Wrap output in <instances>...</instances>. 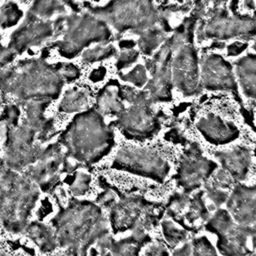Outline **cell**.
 Returning a JSON list of instances; mask_svg holds the SVG:
<instances>
[{
	"mask_svg": "<svg viewBox=\"0 0 256 256\" xmlns=\"http://www.w3.org/2000/svg\"><path fill=\"white\" fill-rule=\"evenodd\" d=\"M57 243L77 256H87L94 244L108 248V224L101 209L86 201H75L53 219Z\"/></svg>",
	"mask_w": 256,
	"mask_h": 256,
	"instance_id": "1",
	"label": "cell"
},
{
	"mask_svg": "<svg viewBox=\"0 0 256 256\" xmlns=\"http://www.w3.org/2000/svg\"><path fill=\"white\" fill-rule=\"evenodd\" d=\"M63 83L59 66L48 65L40 59L0 70V90L23 103L48 102L57 97Z\"/></svg>",
	"mask_w": 256,
	"mask_h": 256,
	"instance_id": "2",
	"label": "cell"
},
{
	"mask_svg": "<svg viewBox=\"0 0 256 256\" xmlns=\"http://www.w3.org/2000/svg\"><path fill=\"white\" fill-rule=\"evenodd\" d=\"M67 155L85 164H91L105 156L114 144L113 131L100 113L91 109L80 113L62 136Z\"/></svg>",
	"mask_w": 256,
	"mask_h": 256,
	"instance_id": "3",
	"label": "cell"
},
{
	"mask_svg": "<svg viewBox=\"0 0 256 256\" xmlns=\"http://www.w3.org/2000/svg\"><path fill=\"white\" fill-rule=\"evenodd\" d=\"M39 191L27 177L4 168L0 173V222L13 233L23 232Z\"/></svg>",
	"mask_w": 256,
	"mask_h": 256,
	"instance_id": "4",
	"label": "cell"
},
{
	"mask_svg": "<svg viewBox=\"0 0 256 256\" xmlns=\"http://www.w3.org/2000/svg\"><path fill=\"white\" fill-rule=\"evenodd\" d=\"M98 18L109 22L117 31L133 30L141 33L159 23L161 16L148 1L110 2L104 7L89 8Z\"/></svg>",
	"mask_w": 256,
	"mask_h": 256,
	"instance_id": "5",
	"label": "cell"
},
{
	"mask_svg": "<svg viewBox=\"0 0 256 256\" xmlns=\"http://www.w3.org/2000/svg\"><path fill=\"white\" fill-rule=\"evenodd\" d=\"M63 39L55 43L65 57H74L92 42H107L111 32L105 21L89 14L63 16Z\"/></svg>",
	"mask_w": 256,
	"mask_h": 256,
	"instance_id": "6",
	"label": "cell"
},
{
	"mask_svg": "<svg viewBox=\"0 0 256 256\" xmlns=\"http://www.w3.org/2000/svg\"><path fill=\"white\" fill-rule=\"evenodd\" d=\"M172 48L171 73L172 83L184 95L197 94L201 88L199 84L197 54L187 36L179 29L170 37Z\"/></svg>",
	"mask_w": 256,
	"mask_h": 256,
	"instance_id": "7",
	"label": "cell"
},
{
	"mask_svg": "<svg viewBox=\"0 0 256 256\" xmlns=\"http://www.w3.org/2000/svg\"><path fill=\"white\" fill-rule=\"evenodd\" d=\"M113 167L162 182L168 172L169 164L158 153L147 148L125 147L118 151Z\"/></svg>",
	"mask_w": 256,
	"mask_h": 256,
	"instance_id": "8",
	"label": "cell"
},
{
	"mask_svg": "<svg viewBox=\"0 0 256 256\" xmlns=\"http://www.w3.org/2000/svg\"><path fill=\"white\" fill-rule=\"evenodd\" d=\"M172 48L167 40L154 57L147 61V68L152 74L151 80L147 84L148 92L152 102L169 101L171 99L172 73L171 58Z\"/></svg>",
	"mask_w": 256,
	"mask_h": 256,
	"instance_id": "9",
	"label": "cell"
},
{
	"mask_svg": "<svg viewBox=\"0 0 256 256\" xmlns=\"http://www.w3.org/2000/svg\"><path fill=\"white\" fill-rule=\"evenodd\" d=\"M216 167V163L203 158L199 146L192 143L180 161L177 174L178 183L185 192L193 191L211 175Z\"/></svg>",
	"mask_w": 256,
	"mask_h": 256,
	"instance_id": "10",
	"label": "cell"
},
{
	"mask_svg": "<svg viewBox=\"0 0 256 256\" xmlns=\"http://www.w3.org/2000/svg\"><path fill=\"white\" fill-rule=\"evenodd\" d=\"M203 37L227 39L239 35L256 34V17H228L226 10H218L203 29Z\"/></svg>",
	"mask_w": 256,
	"mask_h": 256,
	"instance_id": "11",
	"label": "cell"
},
{
	"mask_svg": "<svg viewBox=\"0 0 256 256\" xmlns=\"http://www.w3.org/2000/svg\"><path fill=\"white\" fill-rule=\"evenodd\" d=\"M114 124L127 137L146 138L153 136L159 129V120L150 106L132 105L118 116Z\"/></svg>",
	"mask_w": 256,
	"mask_h": 256,
	"instance_id": "12",
	"label": "cell"
},
{
	"mask_svg": "<svg viewBox=\"0 0 256 256\" xmlns=\"http://www.w3.org/2000/svg\"><path fill=\"white\" fill-rule=\"evenodd\" d=\"M65 153L57 144L42 150L36 164L30 169V178L44 191L52 188L58 181L59 171L64 167Z\"/></svg>",
	"mask_w": 256,
	"mask_h": 256,
	"instance_id": "13",
	"label": "cell"
},
{
	"mask_svg": "<svg viewBox=\"0 0 256 256\" xmlns=\"http://www.w3.org/2000/svg\"><path fill=\"white\" fill-rule=\"evenodd\" d=\"M53 33L54 27L52 23L43 21L29 12L23 25L13 33L8 48L15 54L21 53L31 46L40 44Z\"/></svg>",
	"mask_w": 256,
	"mask_h": 256,
	"instance_id": "14",
	"label": "cell"
},
{
	"mask_svg": "<svg viewBox=\"0 0 256 256\" xmlns=\"http://www.w3.org/2000/svg\"><path fill=\"white\" fill-rule=\"evenodd\" d=\"M202 83L203 86L211 90L235 91L237 84L232 72V68L222 57L209 55L202 62Z\"/></svg>",
	"mask_w": 256,
	"mask_h": 256,
	"instance_id": "15",
	"label": "cell"
},
{
	"mask_svg": "<svg viewBox=\"0 0 256 256\" xmlns=\"http://www.w3.org/2000/svg\"><path fill=\"white\" fill-rule=\"evenodd\" d=\"M196 126L209 142L216 145L231 142L236 139L239 134L235 125L225 122L212 114L201 118Z\"/></svg>",
	"mask_w": 256,
	"mask_h": 256,
	"instance_id": "16",
	"label": "cell"
},
{
	"mask_svg": "<svg viewBox=\"0 0 256 256\" xmlns=\"http://www.w3.org/2000/svg\"><path fill=\"white\" fill-rule=\"evenodd\" d=\"M215 155L231 177L236 180L244 179L250 164V153L247 148L237 147L231 151L217 152Z\"/></svg>",
	"mask_w": 256,
	"mask_h": 256,
	"instance_id": "17",
	"label": "cell"
},
{
	"mask_svg": "<svg viewBox=\"0 0 256 256\" xmlns=\"http://www.w3.org/2000/svg\"><path fill=\"white\" fill-rule=\"evenodd\" d=\"M39 247L43 253L52 252L57 247V239L54 230L42 223L33 222L23 231Z\"/></svg>",
	"mask_w": 256,
	"mask_h": 256,
	"instance_id": "18",
	"label": "cell"
},
{
	"mask_svg": "<svg viewBox=\"0 0 256 256\" xmlns=\"http://www.w3.org/2000/svg\"><path fill=\"white\" fill-rule=\"evenodd\" d=\"M237 75L244 93L256 99V56L248 55L237 62Z\"/></svg>",
	"mask_w": 256,
	"mask_h": 256,
	"instance_id": "19",
	"label": "cell"
},
{
	"mask_svg": "<svg viewBox=\"0 0 256 256\" xmlns=\"http://www.w3.org/2000/svg\"><path fill=\"white\" fill-rule=\"evenodd\" d=\"M168 30V23L164 18L161 17L158 24L141 32L138 42L141 51L146 55L151 54L162 43L164 40L165 32Z\"/></svg>",
	"mask_w": 256,
	"mask_h": 256,
	"instance_id": "20",
	"label": "cell"
},
{
	"mask_svg": "<svg viewBox=\"0 0 256 256\" xmlns=\"http://www.w3.org/2000/svg\"><path fill=\"white\" fill-rule=\"evenodd\" d=\"M118 91L119 89L117 90L115 87L107 86L99 93L97 98L98 112L119 116L125 111V107L120 101Z\"/></svg>",
	"mask_w": 256,
	"mask_h": 256,
	"instance_id": "21",
	"label": "cell"
},
{
	"mask_svg": "<svg viewBox=\"0 0 256 256\" xmlns=\"http://www.w3.org/2000/svg\"><path fill=\"white\" fill-rule=\"evenodd\" d=\"M172 256H218V254L207 238L199 237L175 249Z\"/></svg>",
	"mask_w": 256,
	"mask_h": 256,
	"instance_id": "22",
	"label": "cell"
},
{
	"mask_svg": "<svg viewBox=\"0 0 256 256\" xmlns=\"http://www.w3.org/2000/svg\"><path fill=\"white\" fill-rule=\"evenodd\" d=\"M88 103V92L85 89L73 88L67 90L62 98L59 109L66 113L82 110Z\"/></svg>",
	"mask_w": 256,
	"mask_h": 256,
	"instance_id": "23",
	"label": "cell"
},
{
	"mask_svg": "<svg viewBox=\"0 0 256 256\" xmlns=\"http://www.w3.org/2000/svg\"><path fill=\"white\" fill-rule=\"evenodd\" d=\"M65 11L63 3L58 1H40L35 2L30 9V13L37 16L38 18L50 17L53 14H58Z\"/></svg>",
	"mask_w": 256,
	"mask_h": 256,
	"instance_id": "24",
	"label": "cell"
},
{
	"mask_svg": "<svg viewBox=\"0 0 256 256\" xmlns=\"http://www.w3.org/2000/svg\"><path fill=\"white\" fill-rule=\"evenodd\" d=\"M22 15L16 4L6 3L0 8V25L4 28L15 25Z\"/></svg>",
	"mask_w": 256,
	"mask_h": 256,
	"instance_id": "25",
	"label": "cell"
},
{
	"mask_svg": "<svg viewBox=\"0 0 256 256\" xmlns=\"http://www.w3.org/2000/svg\"><path fill=\"white\" fill-rule=\"evenodd\" d=\"M163 233L167 242L170 243L171 246H175L187 238V232L178 228L170 221L163 222Z\"/></svg>",
	"mask_w": 256,
	"mask_h": 256,
	"instance_id": "26",
	"label": "cell"
},
{
	"mask_svg": "<svg viewBox=\"0 0 256 256\" xmlns=\"http://www.w3.org/2000/svg\"><path fill=\"white\" fill-rule=\"evenodd\" d=\"M115 53V48L112 45L96 46L94 48L88 49L83 53V59L86 62H95L103 60L112 56Z\"/></svg>",
	"mask_w": 256,
	"mask_h": 256,
	"instance_id": "27",
	"label": "cell"
},
{
	"mask_svg": "<svg viewBox=\"0 0 256 256\" xmlns=\"http://www.w3.org/2000/svg\"><path fill=\"white\" fill-rule=\"evenodd\" d=\"M121 78L125 81L131 82L137 87H142L147 82V71L144 66L137 65L132 71L127 74L121 75Z\"/></svg>",
	"mask_w": 256,
	"mask_h": 256,
	"instance_id": "28",
	"label": "cell"
},
{
	"mask_svg": "<svg viewBox=\"0 0 256 256\" xmlns=\"http://www.w3.org/2000/svg\"><path fill=\"white\" fill-rule=\"evenodd\" d=\"M139 256H169L166 246L161 242H149L140 250Z\"/></svg>",
	"mask_w": 256,
	"mask_h": 256,
	"instance_id": "29",
	"label": "cell"
},
{
	"mask_svg": "<svg viewBox=\"0 0 256 256\" xmlns=\"http://www.w3.org/2000/svg\"><path fill=\"white\" fill-rule=\"evenodd\" d=\"M89 183H90V176L79 172L76 175V178L71 186V191L74 195H83L86 193V191L89 189Z\"/></svg>",
	"mask_w": 256,
	"mask_h": 256,
	"instance_id": "30",
	"label": "cell"
},
{
	"mask_svg": "<svg viewBox=\"0 0 256 256\" xmlns=\"http://www.w3.org/2000/svg\"><path fill=\"white\" fill-rule=\"evenodd\" d=\"M139 56V52L135 49H128L120 54L117 59V68L123 69L134 63Z\"/></svg>",
	"mask_w": 256,
	"mask_h": 256,
	"instance_id": "31",
	"label": "cell"
},
{
	"mask_svg": "<svg viewBox=\"0 0 256 256\" xmlns=\"http://www.w3.org/2000/svg\"><path fill=\"white\" fill-rule=\"evenodd\" d=\"M206 191L208 193V196L212 199V201L216 205L222 204L226 199H228V194L221 190L218 186H216L213 182L206 185Z\"/></svg>",
	"mask_w": 256,
	"mask_h": 256,
	"instance_id": "32",
	"label": "cell"
},
{
	"mask_svg": "<svg viewBox=\"0 0 256 256\" xmlns=\"http://www.w3.org/2000/svg\"><path fill=\"white\" fill-rule=\"evenodd\" d=\"M59 70L64 81H71L79 76L78 68L72 64H61Z\"/></svg>",
	"mask_w": 256,
	"mask_h": 256,
	"instance_id": "33",
	"label": "cell"
},
{
	"mask_svg": "<svg viewBox=\"0 0 256 256\" xmlns=\"http://www.w3.org/2000/svg\"><path fill=\"white\" fill-rule=\"evenodd\" d=\"M231 182V176H229L225 170H221L215 175V181L213 183L219 188H227L230 186Z\"/></svg>",
	"mask_w": 256,
	"mask_h": 256,
	"instance_id": "34",
	"label": "cell"
},
{
	"mask_svg": "<svg viewBox=\"0 0 256 256\" xmlns=\"http://www.w3.org/2000/svg\"><path fill=\"white\" fill-rule=\"evenodd\" d=\"M247 47V43L244 42H234L228 46V54L231 56H236L244 51Z\"/></svg>",
	"mask_w": 256,
	"mask_h": 256,
	"instance_id": "35",
	"label": "cell"
},
{
	"mask_svg": "<svg viewBox=\"0 0 256 256\" xmlns=\"http://www.w3.org/2000/svg\"><path fill=\"white\" fill-rule=\"evenodd\" d=\"M121 48H126V49H130L134 46V42L133 41H129V40H123L119 43Z\"/></svg>",
	"mask_w": 256,
	"mask_h": 256,
	"instance_id": "36",
	"label": "cell"
},
{
	"mask_svg": "<svg viewBox=\"0 0 256 256\" xmlns=\"http://www.w3.org/2000/svg\"><path fill=\"white\" fill-rule=\"evenodd\" d=\"M0 256H13V255H11V254H9V253H7L5 251H1L0 250Z\"/></svg>",
	"mask_w": 256,
	"mask_h": 256,
	"instance_id": "37",
	"label": "cell"
},
{
	"mask_svg": "<svg viewBox=\"0 0 256 256\" xmlns=\"http://www.w3.org/2000/svg\"><path fill=\"white\" fill-rule=\"evenodd\" d=\"M104 256H109V255H108V254H106V255H104Z\"/></svg>",
	"mask_w": 256,
	"mask_h": 256,
	"instance_id": "38",
	"label": "cell"
},
{
	"mask_svg": "<svg viewBox=\"0 0 256 256\" xmlns=\"http://www.w3.org/2000/svg\"><path fill=\"white\" fill-rule=\"evenodd\" d=\"M255 154H256V149H255Z\"/></svg>",
	"mask_w": 256,
	"mask_h": 256,
	"instance_id": "39",
	"label": "cell"
}]
</instances>
